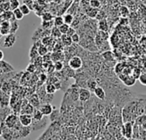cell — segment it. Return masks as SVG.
Segmentation results:
<instances>
[{
    "instance_id": "6da1fadb",
    "label": "cell",
    "mask_w": 146,
    "mask_h": 140,
    "mask_svg": "<svg viewBox=\"0 0 146 140\" xmlns=\"http://www.w3.org/2000/svg\"><path fill=\"white\" fill-rule=\"evenodd\" d=\"M68 65L74 71H78L83 67V60L80 56L75 55L70 57V59L68 60Z\"/></svg>"
},
{
    "instance_id": "7a4b0ae2",
    "label": "cell",
    "mask_w": 146,
    "mask_h": 140,
    "mask_svg": "<svg viewBox=\"0 0 146 140\" xmlns=\"http://www.w3.org/2000/svg\"><path fill=\"white\" fill-rule=\"evenodd\" d=\"M46 126H47V118L44 116L40 121H35L33 119V121L29 127H30L31 131L33 132V131H38L40 129H44L46 127Z\"/></svg>"
},
{
    "instance_id": "3957f363",
    "label": "cell",
    "mask_w": 146,
    "mask_h": 140,
    "mask_svg": "<svg viewBox=\"0 0 146 140\" xmlns=\"http://www.w3.org/2000/svg\"><path fill=\"white\" fill-rule=\"evenodd\" d=\"M16 42V36L15 33H9L8 35H6L5 38L3 39V48H11L14 46V44Z\"/></svg>"
},
{
    "instance_id": "277c9868",
    "label": "cell",
    "mask_w": 146,
    "mask_h": 140,
    "mask_svg": "<svg viewBox=\"0 0 146 140\" xmlns=\"http://www.w3.org/2000/svg\"><path fill=\"white\" fill-rule=\"evenodd\" d=\"M18 121H19V115L15 113H12L6 118L4 123L9 128H13L18 123Z\"/></svg>"
},
{
    "instance_id": "5b68a950",
    "label": "cell",
    "mask_w": 146,
    "mask_h": 140,
    "mask_svg": "<svg viewBox=\"0 0 146 140\" xmlns=\"http://www.w3.org/2000/svg\"><path fill=\"white\" fill-rule=\"evenodd\" d=\"M91 98V91L86 87L79 89V100L82 103H86Z\"/></svg>"
},
{
    "instance_id": "8992f818",
    "label": "cell",
    "mask_w": 146,
    "mask_h": 140,
    "mask_svg": "<svg viewBox=\"0 0 146 140\" xmlns=\"http://www.w3.org/2000/svg\"><path fill=\"white\" fill-rule=\"evenodd\" d=\"M9 103H10L9 94L0 90V108H4V107L9 106Z\"/></svg>"
},
{
    "instance_id": "52a82bcc",
    "label": "cell",
    "mask_w": 146,
    "mask_h": 140,
    "mask_svg": "<svg viewBox=\"0 0 146 140\" xmlns=\"http://www.w3.org/2000/svg\"><path fill=\"white\" fill-rule=\"evenodd\" d=\"M19 121L21 124L24 127H29L33 121V116L32 115L27 114H20L19 115Z\"/></svg>"
},
{
    "instance_id": "ba28073f",
    "label": "cell",
    "mask_w": 146,
    "mask_h": 140,
    "mask_svg": "<svg viewBox=\"0 0 146 140\" xmlns=\"http://www.w3.org/2000/svg\"><path fill=\"white\" fill-rule=\"evenodd\" d=\"M122 132H123V135L127 139L132 138V136H133V123H132V121L125 122V124L122 127Z\"/></svg>"
},
{
    "instance_id": "9c48e42d",
    "label": "cell",
    "mask_w": 146,
    "mask_h": 140,
    "mask_svg": "<svg viewBox=\"0 0 146 140\" xmlns=\"http://www.w3.org/2000/svg\"><path fill=\"white\" fill-rule=\"evenodd\" d=\"M38 109H40V111L43 113L44 116H48L52 113L55 107H53L50 103H44V104H42Z\"/></svg>"
},
{
    "instance_id": "30bf717a",
    "label": "cell",
    "mask_w": 146,
    "mask_h": 140,
    "mask_svg": "<svg viewBox=\"0 0 146 140\" xmlns=\"http://www.w3.org/2000/svg\"><path fill=\"white\" fill-rule=\"evenodd\" d=\"M12 113H14L13 109L9 106L4 107V108H0V123L4 122L6 118Z\"/></svg>"
},
{
    "instance_id": "8fae6325",
    "label": "cell",
    "mask_w": 146,
    "mask_h": 140,
    "mask_svg": "<svg viewBox=\"0 0 146 140\" xmlns=\"http://www.w3.org/2000/svg\"><path fill=\"white\" fill-rule=\"evenodd\" d=\"M0 68L2 70V74H7V73H12L15 71V68L8 62L6 61H0Z\"/></svg>"
},
{
    "instance_id": "7c38bea8",
    "label": "cell",
    "mask_w": 146,
    "mask_h": 140,
    "mask_svg": "<svg viewBox=\"0 0 146 140\" xmlns=\"http://www.w3.org/2000/svg\"><path fill=\"white\" fill-rule=\"evenodd\" d=\"M1 26V35H8L10 33V21H3L0 23Z\"/></svg>"
},
{
    "instance_id": "4fadbf2b",
    "label": "cell",
    "mask_w": 146,
    "mask_h": 140,
    "mask_svg": "<svg viewBox=\"0 0 146 140\" xmlns=\"http://www.w3.org/2000/svg\"><path fill=\"white\" fill-rule=\"evenodd\" d=\"M94 95L96 96L97 98L100 99V100H104L106 98V92L104 91V89L102 86H98L94 92H93Z\"/></svg>"
},
{
    "instance_id": "5bb4252c",
    "label": "cell",
    "mask_w": 146,
    "mask_h": 140,
    "mask_svg": "<svg viewBox=\"0 0 146 140\" xmlns=\"http://www.w3.org/2000/svg\"><path fill=\"white\" fill-rule=\"evenodd\" d=\"M28 102H29V104H30L31 105H33L35 109H38V108L40 107V105L42 104L41 102H40V99H39V98H38V94H33V95H32L31 98H29Z\"/></svg>"
},
{
    "instance_id": "9a60e30c",
    "label": "cell",
    "mask_w": 146,
    "mask_h": 140,
    "mask_svg": "<svg viewBox=\"0 0 146 140\" xmlns=\"http://www.w3.org/2000/svg\"><path fill=\"white\" fill-rule=\"evenodd\" d=\"M98 86V82L97 80H95L94 78H89L86 80V88L88 90H90L91 92H94V90Z\"/></svg>"
},
{
    "instance_id": "2e32d148",
    "label": "cell",
    "mask_w": 146,
    "mask_h": 140,
    "mask_svg": "<svg viewBox=\"0 0 146 140\" xmlns=\"http://www.w3.org/2000/svg\"><path fill=\"white\" fill-rule=\"evenodd\" d=\"M102 57L104 58V61L108 62H110L112 61H115V56L113 54V52L110 50H105L102 53Z\"/></svg>"
},
{
    "instance_id": "e0dca14e",
    "label": "cell",
    "mask_w": 146,
    "mask_h": 140,
    "mask_svg": "<svg viewBox=\"0 0 146 140\" xmlns=\"http://www.w3.org/2000/svg\"><path fill=\"white\" fill-rule=\"evenodd\" d=\"M60 40L62 41V43L63 44L64 46L66 47H68V46H71L73 44V42H72V38L70 36H68V34H62L60 38Z\"/></svg>"
},
{
    "instance_id": "ac0fdd59",
    "label": "cell",
    "mask_w": 146,
    "mask_h": 140,
    "mask_svg": "<svg viewBox=\"0 0 146 140\" xmlns=\"http://www.w3.org/2000/svg\"><path fill=\"white\" fill-rule=\"evenodd\" d=\"M98 28L99 31L108 32V30H109V24H108V21H107L105 19H103V20L98 21Z\"/></svg>"
},
{
    "instance_id": "d6986e66",
    "label": "cell",
    "mask_w": 146,
    "mask_h": 140,
    "mask_svg": "<svg viewBox=\"0 0 146 140\" xmlns=\"http://www.w3.org/2000/svg\"><path fill=\"white\" fill-rule=\"evenodd\" d=\"M98 13V9H94V8H92L91 6L86 10V14L87 15V16L92 19H96Z\"/></svg>"
},
{
    "instance_id": "ffe728a7",
    "label": "cell",
    "mask_w": 146,
    "mask_h": 140,
    "mask_svg": "<svg viewBox=\"0 0 146 140\" xmlns=\"http://www.w3.org/2000/svg\"><path fill=\"white\" fill-rule=\"evenodd\" d=\"M50 35L51 37H53L54 38H56V39H59L61 38V36L62 35V33L60 32L59 28L57 27H53L50 30Z\"/></svg>"
},
{
    "instance_id": "44dd1931",
    "label": "cell",
    "mask_w": 146,
    "mask_h": 140,
    "mask_svg": "<svg viewBox=\"0 0 146 140\" xmlns=\"http://www.w3.org/2000/svg\"><path fill=\"white\" fill-rule=\"evenodd\" d=\"M32 116H33V119L35 120V121H40L44 117V115H43V113L40 111L39 109H35L33 115H32Z\"/></svg>"
},
{
    "instance_id": "7402d4cb",
    "label": "cell",
    "mask_w": 146,
    "mask_h": 140,
    "mask_svg": "<svg viewBox=\"0 0 146 140\" xmlns=\"http://www.w3.org/2000/svg\"><path fill=\"white\" fill-rule=\"evenodd\" d=\"M48 51H49L48 47L45 46V45H44L43 44H40V45L38 47V56H45L46 54H48Z\"/></svg>"
},
{
    "instance_id": "603a6c76",
    "label": "cell",
    "mask_w": 146,
    "mask_h": 140,
    "mask_svg": "<svg viewBox=\"0 0 146 140\" xmlns=\"http://www.w3.org/2000/svg\"><path fill=\"white\" fill-rule=\"evenodd\" d=\"M45 91H46V92H47L48 94H54V93L57 91V89H56V87L55 86L54 84H52V83H48V84H46V86H45Z\"/></svg>"
},
{
    "instance_id": "cb8c5ba5",
    "label": "cell",
    "mask_w": 146,
    "mask_h": 140,
    "mask_svg": "<svg viewBox=\"0 0 146 140\" xmlns=\"http://www.w3.org/2000/svg\"><path fill=\"white\" fill-rule=\"evenodd\" d=\"M74 16L71 14H68V13H66L64 15H63V20H64V23L71 26L73 21H74Z\"/></svg>"
},
{
    "instance_id": "d4e9b609",
    "label": "cell",
    "mask_w": 146,
    "mask_h": 140,
    "mask_svg": "<svg viewBox=\"0 0 146 140\" xmlns=\"http://www.w3.org/2000/svg\"><path fill=\"white\" fill-rule=\"evenodd\" d=\"M53 22H54V26H55V27H59L60 26H62V25L64 23L63 16H62V15H57V16L54 17Z\"/></svg>"
},
{
    "instance_id": "484cf974",
    "label": "cell",
    "mask_w": 146,
    "mask_h": 140,
    "mask_svg": "<svg viewBox=\"0 0 146 140\" xmlns=\"http://www.w3.org/2000/svg\"><path fill=\"white\" fill-rule=\"evenodd\" d=\"M13 15H14L15 19L16 21H21V20H22L23 17H24V15L22 14V12L21 11V9H20L19 8L13 10Z\"/></svg>"
},
{
    "instance_id": "4316f807",
    "label": "cell",
    "mask_w": 146,
    "mask_h": 140,
    "mask_svg": "<svg viewBox=\"0 0 146 140\" xmlns=\"http://www.w3.org/2000/svg\"><path fill=\"white\" fill-rule=\"evenodd\" d=\"M41 19H42V21H53L54 16L51 13L45 12L41 15Z\"/></svg>"
},
{
    "instance_id": "83f0119b",
    "label": "cell",
    "mask_w": 146,
    "mask_h": 140,
    "mask_svg": "<svg viewBox=\"0 0 146 140\" xmlns=\"http://www.w3.org/2000/svg\"><path fill=\"white\" fill-rule=\"evenodd\" d=\"M19 29V23L16 20L10 22V33H15Z\"/></svg>"
},
{
    "instance_id": "f1b7e54d",
    "label": "cell",
    "mask_w": 146,
    "mask_h": 140,
    "mask_svg": "<svg viewBox=\"0 0 146 140\" xmlns=\"http://www.w3.org/2000/svg\"><path fill=\"white\" fill-rule=\"evenodd\" d=\"M53 65H54L55 70L57 72H61L64 68V64H63L62 61H56V62H55V63Z\"/></svg>"
},
{
    "instance_id": "f546056e",
    "label": "cell",
    "mask_w": 146,
    "mask_h": 140,
    "mask_svg": "<svg viewBox=\"0 0 146 140\" xmlns=\"http://www.w3.org/2000/svg\"><path fill=\"white\" fill-rule=\"evenodd\" d=\"M41 27L44 30H50L54 27V22H53V21H43Z\"/></svg>"
},
{
    "instance_id": "4dcf8cb0",
    "label": "cell",
    "mask_w": 146,
    "mask_h": 140,
    "mask_svg": "<svg viewBox=\"0 0 146 140\" xmlns=\"http://www.w3.org/2000/svg\"><path fill=\"white\" fill-rule=\"evenodd\" d=\"M19 9H21V11L22 12V14L24 15H29L30 14V12H31V9L27 6V5H26V4H21V5H20V7H19Z\"/></svg>"
},
{
    "instance_id": "1f68e13d",
    "label": "cell",
    "mask_w": 146,
    "mask_h": 140,
    "mask_svg": "<svg viewBox=\"0 0 146 140\" xmlns=\"http://www.w3.org/2000/svg\"><path fill=\"white\" fill-rule=\"evenodd\" d=\"M9 5H10V10H14L15 9H18L20 7V1L19 0H9Z\"/></svg>"
},
{
    "instance_id": "d6a6232c",
    "label": "cell",
    "mask_w": 146,
    "mask_h": 140,
    "mask_svg": "<svg viewBox=\"0 0 146 140\" xmlns=\"http://www.w3.org/2000/svg\"><path fill=\"white\" fill-rule=\"evenodd\" d=\"M120 14H121V15L122 16V17H124V18H126L127 16H128V15H129V9H128V8L127 7H126V6H121V8H120Z\"/></svg>"
},
{
    "instance_id": "836d02e7",
    "label": "cell",
    "mask_w": 146,
    "mask_h": 140,
    "mask_svg": "<svg viewBox=\"0 0 146 140\" xmlns=\"http://www.w3.org/2000/svg\"><path fill=\"white\" fill-rule=\"evenodd\" d=\"M58 117H59V111L57 109H56V108H55L54 110L52 111V113L50 115V119L52 122H54L57 120Z\"/></svg>"
},
{
    "instance_id": "e575fe53",
    "label": "cell",
    "mask_w": 146,
    "mask_h": 140,
    "mask_svg": "<svg viewBox=\"0 0 146 140\" xmlns=\"http://www.w3.org/2000/svg\"><path fill=\"white\" fill-rule=\"evenodd\" d=\"M102 3L100 0H90V6L94 9H99Z\"/></svg>"
},
{
    "instance_id": "d590c367",
    "label": "cell",
    "mask_w": 146,
    "mask_h": 140,
    "mask_svg": "<svg viewBox=\"0 0 146 140\" xmlns=\"http://www.w3.org/2000/svg\"><path fill=\"white\" fill-rule=\"evenodd\" d=\"M2 138H3V140H14L12 134L10 133V128H9V131H7V132H3V133Z\"/></svg>"
},
{
    "instance_id": "8d00e7d4",
    "label": "cell",
    "mask_w": 146,
    "mask_h": 140,
    "mask_svg": "<svg viewBox=\"0 0 146 140\" xmlns=\"http://www.w3.org/2000/svg\"><path fill=\"white\" fill-rule=\"evenodd\" d=\"M69 27H70L69 25H68V24H66V23H63V24H62V26H60L58 28H59L60 32L62 33V34H66Z\"/></svg>"
},
{
    "instance_id": "74e56055",
    "label": "cell",
    "mask_w": 146,
    "mask_h": 140,
    "mask_svg": "<svg viewBox=\"0 0 146 140\" xmlns=\"http://www.w3.org/2000/svg\"><path fill=\"white\" fill-rule=\"evenodd\" d=\"M71 38H72L73 44H79L80 41V35L76 32L74 35L71 36Z\"/></svg>"
},
{
    "instance_id": "f35d334b",
    "label": "cell",
    "mask_w": 146,
    "mask_h": 140,
    "mask_svg": "<svg viewBox=\"0 0 146 140\" xmlns=\"http://www.w3.org/2000/svg\"><path fill=\"white\" fill-rule=\"evenodd\" d=\"M139 81L141 85L143 86H146V72L142 73L139 77Z\"/></svg>"
},
{
    "instance_id": "ab89813d",
    "label": "cell",
    "mask_w": 146,
    "mask_h": 140,
    "mask_svg": "<svg viewBox=\"0 0 146 140\" xmlns=\"http://www.w3.org/2000/svg\"><path fill=\"white\" fill-rule=\"evenodd\" d=\"M35 69H36V66H35L34 63H30V64L27 66V71L28 73H30V74L35 72Z\"/></svg>"
},
{
    "instance_id": "60d3db41",
    "label": "cell",
    "mask_w": 146,
    "mask_h": 140,
    "mask_svg": "<svg viewBox=\"0 0 146 140\" xmlns=\"http://www.w3.org/2000/svg\"><path fill=\"white\" fill-rule=\"evenodd\" d=\"M105 13L104 12V11H102V10H98V15H97V17H96V20H98V21H100V20H103V19H105Z\"/></svg>"
},
{
    "instance_id": "b9f144b4",
    "label": "cell",
    "mask_w": 146,
    "mask_h": 140,
    "mask_svg": "<svg viewBox=\"0 0 146 140\" xmlns=\"http://www.w3.org/2000/svg\"><path fill=\"white\" fill-rule=\"evenodd\" d=\"M76 33V29L74 28V27H71L70 26V27L68 28V32H67V33L66 34H68V36H72V35H74V33Z\"/></svg>"
},
{
    "instance_id": "7bdbcfd3",
    "label": "cell",
    "mask_w": 146,
    "mask_h": 140,
    "mask_svg": "<svg viewBox=\"0 0 146 140\" xmlns=\"http://www.w3.org/2000/svg\"><path fill=\"white\" fill-rule=\"evenodd\" d=\"M23 3L27 5L31 9H33V0H23Z\"/></svg>"
},
{
    "instance_id": "ee69618b",
    "label": "cell",
    "mask_w": 146,
    "mask_h": 140,
    "mask_svg": "<svg viewBox=\"0 0 146 140\" xmlns=\"http://www.w3.org/2000/svg\"><path fill=\"white\" fill-rule=\"evenodd\" d=\"M39 79L41 80V81H42V82H44V81H46V80H47V76H46L45 74H40Z\"/></svg>"
},
{
    "instance_id": "f6af8a7d",
    "label": "cell",
    "mask_w": 146,
    "mask_h": 140,
    "mask_svg": "<svg viewBox=\"0 0 146 140\" xmlns=\"http://www.w3.org/2000/svg\"><path fill=\"white\" fill-rule=\"evenodd\" d=\"M3 56H4L3 52V50H0V61L3 60Z\"/></svg>"
},
{
    "instance_id": "bcb514c9",
    "label": "cell",
    "mask_w": 146,
    "mask_h": 140,
    "mask_svg": "<svg viewBox=\"0 0 146 140\" xmlns=\"http://www.w3.org/2000/svg\"><path fill=\"white\" fill-rule=\"evenodd\" d=\"M72 1H73L74 3H80L82 0H72Z\"/></svg>"
},
{
    "instance_id": "7dc6e473",
    "label": "cell",
    "mask_w": 146,
    "mask_h": 140,
    "mask_svg": "<svg viewBox=\"0 0 146 140\" xmlns=\"http://www.w3.org/2000/svg\"><path fill=\"white\" fill-rule=\"evenodd\" d=\"M2 135H3V130H2V128L0 127V138H2Z\"/></svg>"
},
{
    "instance_id": "c3c4849f",
    "label": "cell",
    "mask_w": 146,
    "mask_h": 140,
    "mask_svg": "<svg viewBox=\"0 0 146 140\" xmlns=\"http://www.w3.org/2000/svg\"><path fill=\"white\" fill-rule=\"evenodd\" d=\"M55 3H61L62 2V0H53Z\"/></svg>"
},
{
    "instance_id": "681fc988",
    "label": "cell",
    "mask_w": 146,
    "mask_h": 140,
    "mask_svg": "<svg viewBox=\"0 0 146 140\" xmlns=\"http://www.w3.org/2000/svg\"><path fill=\"white\" fill-rule=\"evenodd\" d=\"M0 36H1V26H0Z\"/></svg>"
},
{
    "instance_id": "f907efd6",
    "label": "cell",
    "mask_w": 146,
    "mask_h": 140,
    "mask_svg": "<svg viewBox=\"0 0 146 140\" xmlns=\"http://www.w3.org/2000/svg\"><path fill=\"white\" fill-rule=\"evenodd\" d=\"M2 74V70H1V68H0V74Z\"/></svg>"
},
{
    "instance_id": "816d5d0a",
    "label": "cell",
    "mask_w": 146,
    "mask_h": 140,
    "mask_svg": "<svg viewBox=\"0 0 146 140\" xmlns=\"http://www.w3.org/2000/svg\"><path fill=\"white\" fill-rule=\"evenodd\" d=\"M1 1H3V0H0V2H1Z\"/></svg>"
},
{
    "instance_id": "f5cc1de1",
    "label": "cell",
    "mask_w": 146,
    "mask_h": 140,
    "mask_svg": "<svg viewBox=\"0 0 146 140\" xmlns=\"http://www.w3.org/2000/svg\"></svg>"
}]
</instances>
